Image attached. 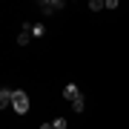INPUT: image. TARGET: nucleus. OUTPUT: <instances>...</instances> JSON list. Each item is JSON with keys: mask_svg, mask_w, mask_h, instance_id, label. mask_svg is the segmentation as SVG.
<instances>
[{"mask_svg": "<svg viewBox=\"0 0 129 129\" xmlns=\"http://www.w3.org/2000/svg\"><path fill=\"white\" fill-rule=\"evenodd\" d=\"M43 35H46V26H43V23H35L32 26V37H43Z\"/></svg>", "mask_w": 129, "mask_h": 129, "instance_id": "nucleus-6", "label": "nucleus"}, {"mask_svg": "<svg viewBox=\"0 0 129 129\" xmlns=\"http://www.w3.org/2000/svg\"><path fill=\"white\" fill-rule=\"evenodd\" d=\"M83 106H86V103H83V98H78V101L72 103V109H75V112H83Z\"/></svg>", "mask_w": 129, "mask_h": 129, "instance_id": "nucleus-9", "label": "nucleus"}, {"mask_svg": "<svg viewBox=\"0 0 129 129\" xmlns=\"http://www.w3.org/2000/svg\"><path fill=\"white\" fill-rule=\"evenodd\" d=\"M63 98H66L69 103H75V101H78V98H83V95H80V89L75 86V83H66V86H63Z\"/></svg>", "mask_w": 129, "mask_h": 129, "instance_id": "nucleus-3", "label": "nucleus"}, {"mask_svg": "<svg viewBox=\"0 0 129 129\" xmlns=\"http://www.w3.org/2000/svg\"><path fill=\"white\" fill-rule=\"evenodd\" d=\"M66 126H69L66 118H55V120H52V129H66Z\"/></svg>", "mask_w": 129, "mask_h": 129, "instance_id": "nucleus-7", "label": "nucleus"}, {"mask_svg": "<svg viewBox=\"0 0 129 129\" xmlns=\"http://www.w3.org/2000/svg\"><path fill=\"white\" fill-rule=\"evenodd\" d=\"M40 129H52V123H40Z\"/></svg>", "mask_w": 129, "mask_h": 129, "instance_id": "nucleus-10", "label": "nucleus"}, {"mask_svg": "<svg viewBox=\"0 0 129 129\" xmlns=\"http://www.w3.org/2000/svg\"><path fill=\"white\" fill-rule=\"evenodd\" d=\"M12 109L17 112V115H26L29 112V95L23 89H14V101H12Z\"/></svg>", "mask_w": 129, "mask_h": 129, "instance_id": "nucleus-1", "label": "nucleus"}, {"mask_svg": "<svg viewBox=\"0 0 129 129\" xmlns=\"http://www.w3.org/2000/svg\"><path fill=\"white\" fill-rule=\"evenodd\" d=\"M37 9H40L43 14H57L60 9H63V0H40Z\"/></svg>", "mask_w": 129, "mask_h": 129, "instance_id": "nucleus-2", "label": "nucleus"}, {"mask_svg": "<svg viewBox=\"0 0 129 129\" xmlns=\"http://www.w3.org/2000/svg\"><path fill=\"white\" fill-rule=\"evenodd\" d=\"M89 9H92V12H101V9H106V3H103V0H89Z\"/></svg>", "mask_w": 129, "mask_h": 129, "instance_id": "nucleus-8", "label": "nucleus"}, {"mask_svg": "<svg viewBox=\"0 0 129 129\" xmlns=\"http://www.w3.org/2000/svg\"><path fill=\"white\" fill-rule=\"evenodd\" d=\"M12 101H14V89H0V109H6V106H12Z\"/></svg>", "mask_w": 129, "mask_h": 129, "instance_id": "nucleus-4", "label": "nucleus"}, {"mask_svg": "<svg viewBox=\"0 0 129 129\" xmlns=\"http://www.w3.org/2000/svg\"><path fill=\"white\" fill-rule=\"evenodd\" d=\"M29 40H32V32H20L17 35V46H29Z\"/></svg>", "mask_w": 129, "mask_h": 129, "instance_id": "nucleus-5", "label": "nucleus"}]
</instances>
